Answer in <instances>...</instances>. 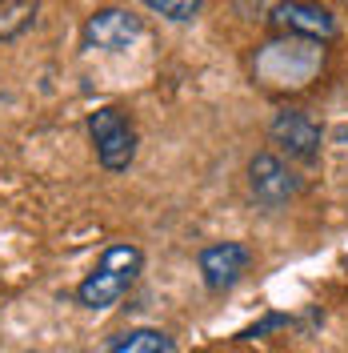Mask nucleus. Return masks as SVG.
<instances>
[{
    "instance_id": "nucleus-1",
    "label": "nucleus",
    "mask_w": 348,
    "mask_h": 353,
    "mask_svg": "<svg viewBox=\"0 0 348 353\" xmlns=\"http://www.w3.org/2000/svg\"><path fill=\"white\" fill-rule=\"evenodd\" d=\"M140 265H144V253L132 241H112L100 253V261L92 265V273L76 285V301L85 309H112L140 277Z\"/></svg>"
},
{
    "instance_id": "nucleus-2",
    "label": "nucleus",
    "mask_w": 348,
    "mask_h": 353,
    "mask_svg": "<svg viewBox=\"0 0 348 353\" xmlns=\"http://www.w3.org/2000/svg\"><path fill=\"white\" fill-rule=\"evenodd\" d=\"M88 137H92V149L100 169L109 173H124L132 161H136V125L129 121V112L105 105L88 117Z\"/></svg>"
},
{
    "instance_id": "nucleus-3",
    "label": "nucleus",
    "mask_w": 348,
    "mask_h": 353,
    "mask_svg": "<svg viewBox=\"0 0 348 353\" xmlns=\"http://www.w3.org/2000/svg\"><path fill=\"white\" fill-rule=\"evenodd\" d=\"M248 189L257 205L264 209H284L288 201L301 193V176L288 169V161L276 153H257L248 161Z\"/></svg>"
},
{
    "instance_id": "nucleus-4",
    "label": "nucleus",
    "mask_w": 348,
    "mask_h": 353,
    "mask_svg": "<svg viewBox=\"0 0 348 353\" xmlns=\"http://www.w3.org/2000/svg\"><path fill=\"white\" fill-rule=\"evenodd\" d=\"M268 141L296 161H316L320 145H325V129L301 109H281L268 125Z\"/></svg>"
},
{
    "instance_id": "nucleus-5",
    "label": "nucleus",
    "mask_w": 348,
    "mask_h": 353,
    "mask_svg": "<svg viewBox=\"0 0 348 353\" xmlns=\"http://www.w3.org/2000/svg\"><path fill=\"white\" fill-rule=\"evenodd\" d=\"M268 21L281 37H301V41H320V44L336 37L332 12L320 8V4H308V0H281L268 12Z\"/></svg>"
},
{
    "instance_id": "nucleus-6",
    "label": "nucleus",
    "mask_w": 348,
    "mask_h": 353,
    "mask_svg": "<svg viewBox=\"0 0 348 353\" xmlns=\"http://www.w3.org/2000/svg\"><path fill=\"white\" fill-rule=\"evenodd\" d=\"M144 37L140 17H132L124 8H100L85 21V44L100 48V52H124Z\"/></svg>"
},
{
    "instance_id": "nucleus-7",
    "label": "nucleus",
    "mask_w": 348,
    "mask_h": 353,
    "mask_svg": "<svg viewBox=\"0 0 348 353\" xmlns=\"http://www.w3.org/2000/svg\"><path fill=\"white\" fill-rule=\"evenodd\" d=\"M196 265H200L204 285L213 289V293H224V289H232L248 273L252 253L240 241H217V245H208V249H200V261Z\"/></svg>"
},
{
    "instance_id": "nucleus-8",
    "label": "nucleus",
    "mask_w": 348,
    "mask_h": 353,
    "mask_svg": "<svg viewBox=\"0 0 348 353\" xmlns=\"http://www.w3.org/2000/svg\"><path fill=\"white\" fill-rule=\"evenodd\" d=\"M109 353H176V341L160 330H132L120 341H112Z\"/></svg>"
},
{
    "instance_id": "nucleus-9",
    "label": "nucleus",
    "mask_w": 348,
    "mask_h": 353,
    "mask_svg": "<svg viewBox=\"0 0 348 353\" xmlns=\"http://www.w3.org/2000/svg\"><path fill=\"white\" fill-rule=\"evenodd\" d=\"M36 8H41V0H0V41L21 37L24 28L32 24Z\"/></svg>"
},
{
    "instance_id": "nucleus-10",
    "label": "nucleus",
    "mask_w": 348,
    "mask_h": 353,
    "mask_svg": "<svg viewBox=\"0 0 348 353\" xmlns=\"http://www.w3.org/2000/svg\"><path fill=\"white\" fill-rule=\"evenodd\" d=\"M144 4L160 17H168V21H193L204 0H144Z\"/></svg>"
}]
</instances>
